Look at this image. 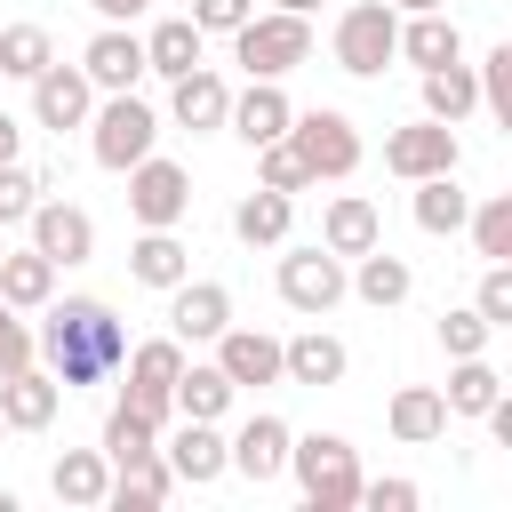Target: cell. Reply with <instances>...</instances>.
Here are the masks:
<instances>
[{
	"label": "cell",
	"mask_w": 512,
	"mask_h": 512,
	"mask_svg": "<svg viewBox=\"0 0 512 512\" xmlns=\"http://www.w3.org/2000/svg\"><path fill=\"white\" fill-rule=\"evenodd\" d=\"M80 72H88V88H96V96H120V88H136V80H144V32H128V24H104V32L80 48Z\"/></svg>",
	"instance_id": "cell-15"
},
{
	"label": "cell",
	"mask_w": 512,
	"mask_h": 512,
	"mask_svg": "<svg viewBox=\"0 0 512 512\" xmlns=\"http://www.w3.org/2000/svg\"><path fill=\"white\" fill-rule=\"evenodd\" d=\"M472 312H480L488 328H512V264H488V272H480V288H472Z\"/></svg>",
	"instance_id": "cell-43"
},
{
	"label": "cell",
	"mask_w": 512,
	"mask_h": 512,
	"mask_svg": "<svg viewBox=\"0 0 512 512\" xmlns=\"http://www.w3.org/2000/svg\"><path fill=\"white\" fill-rule=\"evenodd\" d=\"M472 80H480V112L512 128V40H496V48L472 64Z\"/></svg>",
	"instance_id": "cell-39"
},
{
	"label": "cell",
	"mask_w": 512,
	"mask_h": 512,
	"mask_svg": "<svg viewBox=\"0 0 512 512\" xmlns=\"http://www.w3.org/2000/svg\"><path fill=\"white\" fill-rule=\"evenodd\" d=\"M384 424H392L400 448H432V440L448 432V400H440V384H400L392 408H384Z\"/></svg>",
	"instance_id": "cell-26"
},
{
	"label": "cell",
	"mask_w": 512,
	"mask_h": 512,
	"mask_svg": "<svg viewBox=\"0 0 512 512\" xmlns=\"http://www.w3.org/2000/svg\"><path fill=\"white\" fill-rule=\"evenodd\" d=\"M288 120H296V104H288V88L280 80H248L240 96H232V112H224V128L256 152V144H272V136H288Z\"/></svg>",
	"instance_id": "cell-17"
},
{
	"label": "cell",
	"mask_w": 512,
	"mask_h": 512,
	"mask_svg": "<svg viewBox=\"0 0 512 512\" xmlns=\"http://www.w3.org/2000/svg\"><path fill=\"white\" fill-rule=\"evenodd\" d=\"M88 112H96V88H88V72L80 64H40L32 72V120L40 128H88Z\"/></svg>",
	"instance_id": "cell-14"
},
{
	"label": "cell",
	"mask_w": 512,
	"mask_h": 512,
	"mask_svg": "<svg viewBox=\"0 0 512 512\" xmlns=\"http://www.w3.org/2000/svg\"><path fill=\"white\" fill-rule=\"evenodd\" d=\"M0 440H8V416H0Z\"/></svg>",
	"instance_id": "cell-51"
},
{
	"label": "cell",
	"mask_w": 512,
	"mask_h": 512,
	"mask_svg": "<svg viewBox=\"0 0 512 512\" xmlns=\"http://www.w3.org/2000/svg\"><path fill=\"white\" fill-rule=\"evenodd\" d=\"M48 296H56V264H48L40 248H0V304L40 312Z\"/></svg>",
	"instance_id": "cell-33"
},
{
	"label": "cell",
	"mask_w": 512,
	"mask_h": 512,
	"mask_svg": "<svg viewBox=\"0 0 512 512\" xmlns=\"http://www.w3.org/2000/svg\"><path fill=\"white\" fill-rule=\"evenodd\" d=\"M272 8H296V16H312V8H320V0H272Z\"/></svg>",
	"instance_id": "cell-50"
},
{
	"label": "cell",
	"mask_w": 512,
	"mask_h": 512,
	"mask_svg": "<svg viewBox=\"0 0 512 512\" xmlns=\"http://www.w3.org/2000/svg\"><path fill=\"white\" fill-rule=\"evenodd\" d=\"M240 400V384L216 368V360H184L176 368V416H200V424H224V408Z\"/></svg>",
	"instance_id": "cell-31"
},
{
	"label": "cell",
	"mask_w": 512,
	"mask_h": 512,
	"mask_svg": "<svg viewBox=\"0 0 512 512\" xmlns=\"http://www.w3.org/2000/svg\"><path fill=\"white\" fill-rule=\"evenodd\" d=\"M40 64H56L48 24H8V32H0V80H32Z\"/></svg>",
	"instance_id": "cell-38"
},
{
	"label": "cell",
	"mask_w": 512,
	"mask_h": 512,
	"mask_svg": "<svg viewBox=\"0 0 512 512\" xmlns=\"http://www.w3.org/2000/svg\"><path fill=\"white\" fill-rule=\"evenodd\" d=\"M416 232H432V240H456L464 232V216H472V192L456 184V168L448 176H416Z\"/></svg>",
	"instance_id": "cell-30"
},
{
	"label": "cell",
	"mask_w": 512,
	"mask_h": 512,
	"mask_svg": "<svg viewBox=\"0 0 512 512\" xmlns=\"http://www.w3.org/2000/svg\"><path fill=\"white\" fill-rule=\"evenodd\" d=\"M88 8H96V16H104V24H136V16H144V8H152V0H88Z\"/></svg>",
	"instance_id": "cell-47"
},
{
	"label": "cell",
	"mask_w": 512,
	"mask_h": 512,
	"mask_svg": "<svg viewBox=\"0 0 512 512\" xmlns=\"http://www.w3.org/2000/svg\"><path fill=\"white\" fill-rule=\"evenodd\" d=\"M288 224H296V200L272 192V184H256V192L232 200V240H240V248H280Z\"/></svg>",
	"instance_id": "cell-25"
},
{
	"label": "cell",
	"mask_w": 512,
	"mask_h": 512,
	"mask_svg": "<svg viewBox=\"0 0 512 512\" xmlns=\"http://www.w3.org/2000/svg\"><path fill=\"white\" fill-rule=\"evenodd\" d=\"M16 152H24V120H16V112H0V160H16Z\"/></svg>",
	"instance_id": "cell-48"
},
{
	"label": "cell",
	"mask_w": 512,
	"mask_h": 512,
	"mask_svg": "<svg viewBox=\"0 0 512 512\" xmlns=\"http://www.w3.org/2000/svg\"><path fill=\"white\" fill-rule=\"evenodd\" d=\"M376 240H384V216H376V200H368V192H336V200L320 208V248H336L344 264H352V256H368Z\"/></svg>",
	"instance_id": "cell-20"
},
{
	"label": "cell",
	"mask_w": 512,
	"mask_h": 512,
	"mask_svg": "<svg viewBox=\"0 0 512 512\" xmlns=\"http://www.w3.org/2000/svg\"><path fill=\"white\" fill-rule=\"evenodd\" d=\"M48 488H56V504L96 512V504H104V488H112V456H104V448H64V456L48 464Z\"/></svg>",
	"instance_id": "cell-27"
},
{
	"label": "cell",
	"mask_w": 512,
	"mask_h": 512,
	"mask_svg": "<svg viewBox=\"0 0 512 512\" xmlns=\"http://www.w3.org/2000/svg\"><path fill=\"white\" fill-rule=\"evenodd\" d=\"M40 360V344H32V320L16 312V304H0V376H16V368H32Z\"/></svg>",
	"instance_id": "cell-44"
},
{
	"label": "cell",
	"mask_w": 512,
	"mask_h": 512,
	"mask_svg": "<svg viewBox=\"0 0 512 512\" xmlns=\"http://www.w3.org/2000/svg\"><path fill=\"white\" fill-rule=\"evenodd\" d=\"M168 472H176V488H208V480H224V432L216 424H200V416H184L176 432H168Z\"/></svg>",
	"instance_id": "cell-21"
},
{
	"label": "cell",
	"mask_w": 512,
	"mask_h": 512,
	"mask_svg": "<svg viewBox=\"0 0 512 512\" xmlns=\"http://www.w3.org/2000/svg\"><path fill=\"white\" fill-rule=\"evenodd\" d=\"M176 496V472H168V456L152 448V456H128V464H112V488H104V504H168Z\"/></svg>",
	"instance_id": "cell-34"
},
{
	"label": "cell",
	"mask_w": 512,
	"mask_h": 512,
	"mask_svg": "<svg viewBox=\"0 0 512 512\" xmlns=\"http://www.w3.org/2000/svg\"><path fill=\"white\" fill-rule=\"evenodd\" d=\"M288 472H296V488H304V504L312 512H352L360 504V448L344 440V432H296L288 440Z\"/></svg>",
	"instance_id": "cell-2"
},
{
	"label": "cell",
	"mask_w": 512,
	"mask_h": 512,
	"mask_svg": "<svg viewBox=\"0 0 512 512\" xmlns=\"http://www.w3.org/2000/svg\"><path fill=\"white\" fill-rule=\"evenodd\" d=\"M176 368H184V344H176V336L128 344V360H120V400H128L136 416L168 424V416H176Z\"/></svg>",
	"instance_id": "cell-7"
},
{
	"label": "cell",
	"mask_w": 512,
	"mask_h": 512,
	"mask_svg": "<svg viewBox=\"0 0 512 512\" xmlns=\"http://www.w3.org/2000/svg\"><path fill=\"white\" fill-rule=\"evenodd\" d=\"M32 344H40V368H48L64 392L104 384V376H120V360H128V328H120V312H112L104 296H48Z\"/></svg>",
	"instance_id": "cell-1"
},
{
	"label": "cell",
	"mask_w": 512,
	"mask_h": 512,
	"mask_svg": "<svg viewBox=\"0 0 512 512\" xmlns=\"http://www.w3.org/2000/svg\"><path fill=\"white\" fill-rule=\"evenodd\" d=\"M32 200H40V168L0 160V232H8V224H24V216H32Z\"/></svg>",
	"instance_id": "cell-42"
},
{
	"label": "cell",
	"mask_w": 512,
	"mask_h": 512,
	"mask_svg": "<svg viewBox=\"0 0 512 512\" xmlns=\"http://www.w3.org/2000/svg\"><path fill=\"white\" fill-rule=\"evenodd\" d=\"M496 392H504V376H496V360H488V352H472V360H448V384H440L448 416H480Z\"/></svg>",
	"instance_id": "cell-35"
},
{
	"label": "cell",
	"mask_w": 512,
	"mask_h": 512,
	"mask_svg": "<svg viewBox=\"0 0 512 512\" xmlns=\"http://www.w3.org/2000/svg\"><path fill=\"white\" fill-rule=\"evenodd\" d=\"M128 216H136V224H184V216H192V168L144 152V160L128 168Z\"/></svg>",
	"instance_id": "cell-9"
},
{
	"label": "cell",
	"mask_w": 512,
	"mask_h": 512,
	"mask_svg": "<svg viewBox=\"0 0 512 512\" xmlns=\"http://www.w3.org/2000/svg\"><path fill=\"white\" fill-rule=\"evenodd\" d=\"M400 56H408L416 72H432V64H456V56H464V32H456V16H448V8L400 16Z\"/></svg>",
	"instance_id": "cell-28"
},
{
	"label": "cell",
	"mask_w": 512,
	"mask_h": 512,
	"mask_svg": "<svg viewBox=\"0 0 512 512\" xmlns=\"http://www.w3.org/2000/svg\"><path fill=\"white\" fill-rule=\"evenodd\" d=\"M224 112H232V80H224V72L192 64L184 80H168V120H176V128L216 136V128H224Z\"/></svg>",
	"instance_id": "cell-16"
},
{
	"label": "cell",
	"mask_w": 512,
	"mask_h": 512,
	"mask_svg": "<svg viewBox=\"0 0 512 512\" xmlns=\"http://www.w3.org/2000/svg\"><path fill=\"white\" fill-rule=\"evenodd\" d=\"M224 40L248 64V80H288L312 56V16H296V8H248V24L224 32Z\"/></svg>",
	"instance_id": "cell-3"
},
{
	"label": "cell",
	"mask_w": 512,
	"mask_h": 512,
	"mask_svg": "<svg viewBox=\"0 0 512 512\" xmlns=\"http://www.w3.org/2000/svg\"><path fill=\"white\" fill-rule=\"evenodd\" d=\"M464 232H472L480 264H512V192H488V200H472Z\"/></svg>",
	"instance_id": "cell-36"
},
{
	"label": "cell",
	"mask_w": 512,
	"mask_h": 512,
	"mask_svg": "<svg viewBox=\"0 0 512 512\" xmlns=\"http://www.w3.org/2000/svg\"><path fill=\"white\" fill-rule=\"evenodd\" d=\"M224 328H232V288L184 272V280L168 288V336H176V344H216Z\"/></svg>",
	"instance_id": "cell-12"
},
{
	"label": "cell",
	"mask_w": 512,
	"mask_h": 512,
	"mask_svg": "<svg viewBox=\"0 0 512 512\" xmlns=\"http://www.w3.org/2000/svg\"><path fill=\"white\" fill-rule=\"evenodd\" d=\"M288 144L304 152L312 184H344V176L360 168V128H352V112H336V104L296 112V120H288Z\"/></svg>",
	"instance_id": "cell-6"
},
{
	"label": "cell",
	"mask_w": 512,
	"mask_h": 512,
	"mask_svg": "<svg viewBox=\"0 0 512 512\" xmlns=\"http://www.w3.org/2000/svg\"><path fill=\"white\" fill-rule=\"evenodd\" d=\"M24 232H32V248H40L56 272L96 256V216H88L80 200H48V192H40V200H32V216H24Z\"/></svg>",
	"instance_id": "cell-10"
},
{
	"label": "cell",
	"mask_w": 512,
	"mask_h": 512,
	"mask_svg": "<svg viewBox=\"0 0 512 512\" xmlns=\"http://www.w3.org/2000/svg\"><path fill=\"white\" fill-rule=\"evenodd\" d=\"M184 272H192V248L176 240V224H144V232H136V248H128V280L168 296Z\"/></svg>",
	"instance_id": "cell-22"
},
{
	"label": "cell",
	"mask_w": 512,
	"mask_h": 512,
	"mask_svg": "<svg viewBox=\"0 0 512 512\" xmlns=\"http://www.w3.org/2000/svg\"><path fill=\"white\" fill-rule=\"evenodd\" d=\"M328 48H336V72L384 80V72L400 64V8H392V0H352V8L336 16Z\"/></svg>",
	"instance_id": "cell-4"
},
{
	"label": "cell",
	"mask_w": 512,
	"mask_h": 512,
	"mask_svg": "<svg viewBox=\"0 0 512 512\" xmlns=\"http://www.w3.org/2000/svg\"><path fill=\"white\" fill-rule=\"evenodd\" d=\"M152 144H160V112H152L136 88H120V96H96V112H88V152H96V168L128 176V168H136Z\"/></svg>",
	"instance_id": "cell-5"
},
{
	"label": "cell",
	"mask_w": 512,
	"mask_h": 512,
	"mask_svg": "<svg viewBox=\"0 0 512 512\" xmlns=\"http://www.w3.org/2000/svg\"><path fill=\"white\" fill-rule=\"evenodd\" d=\"M344 368H352V352H344L328 328L280 336V384H312V392H328V384H344Z\"/></svg>",
	"instance_id": "cell-18"
},
{
	"label": "cell",
	"mask_w": 512,
	"mask_h": 512,
	"mask_svg": "<svg viewBox=\"0 0 512 512\" xmlns=\"http://www.w3.org/2000/svg\"><path fill=\"white\" fill-rule=\"evenodd\" d=\"M424 80V120H472L480 112V80H472V64L456 56V64H432V72H416Z\"/></svg>",
	"instance_id": "cell-32"
},
{
	"label": "cell",
	"mask_w": 512,
	"mask_h": 512,
	"mask_svg": "<svg viewBox=\"0 0 512 512\" xmlns=\"http://www.w3.org/2000/svg\"><path fill=\"white\" fill-rule=\"evenodd\" d=\"M360 504H368V512H416V504H424V488H416V480H400V472H384V480H360Z\"/></svg>",
	"instance_id": "cell-45"
},
{
	"label": "cell",
	"mask_w": 512,
	"mask_h": 512,
	"mask_svg": "<svg viewBox=\"0 0 512 512\" xmlns=\"http://www.w3.org/2000/svg\"><path fill=\"white\" fill-rule=\"evenodd\" d=\"M288 440H296V432H288V416L256 408V416L224 440V472H240V480H256V488H264V480H280V472H288Z\"/></svg>",
	"instance_id": "cell-13"
},
{
	"label": "cell",
	"mask_w": 512,
	"mask_h": 512,
	"mask_svg": "<svg viewBox=\"0 0 512 512\" xmlns=\"http://www.w3.org/2000/svg\"><path fill=\"white\" fill-rule=\"evenodd\" d=\"M96 448H104L112 464H128V456H152V448H160V424H152V416H136L128 400H112V416H104V440H96Z\"/></svg>",
	"instance_id": "cell-37"
},
{
	"label": "cell",
	"mask_w": 512,
	"mask_h": 512,
	"mask_svg": "<svg viewBox=\"0 0 512 512\" xmlns=\"http://www.w3.org/2000/svg\"><path fill=\"white\" fill-rule=\"evenodd\" d=\"M56 408H64V384H56L40 360L16 368V376H0V416H8V432H48Z\"/></svg>",
	"instance_id": "cell-19"
},
{
	"label": "cell",
	"mask_w": 512,
	"mask_h": 512,
	"mask_svg": "<svg viewBox=\"0 0 512 512\" xmlns=\"http://www.w3.org/2000/svg\"><path fill=\"white\" fill-rule=\"evenodd\" d=\"M216 368H224L240 392L280 384V336H264V328H224V336H216Z\"/></svg>",
	"instance_id": "cell-24"
},
{
	"label": "cell",
	"mask_w": 512,
	"mask_h": 512,
	"mask_svg": "<svg viewBox=\"0 0 512 512\" xmlns=\"http://www.w3.org/2000/svg\"><path fill=\"white\" fill-rule=\"evenodd\" d=\"M400 16H424V8H448V0H392Z\"/></svg>",
	"instance_id": "cell-49"
},
{
	"label": "cell",
	"mask_w": 512,
	"mask_h": 512,
	"mask_svg": "<svg viewBox=\"0 0 512 512\" xmlns=\"http://www.w3.org/2000/svg\"><path fill=\"white\" fill-rule=\"evenodd\" d=\"M272 288H280V304L288 312H304V320H320V312H336L344 304V256L336 248H288L280 264H272Z\"/></svg>",
	"instance_id": "cell-8"
},
{
	"label": "cell",
	"mask_w": 512,
	"mask_h": 512,
	"mask_svg": "<svg viewBox=\"0 0 512 512\" xmlns=\"http://www.w3.org/2000/svg\"><path fill=\"white\" fill-rule=\"evenodd\" d=\"M256 184H272V192H312V168H304V152L288 144V136H272V144H256Z\"/></svg>",
	"instance_id": "cell-40"
},
{
	"label": "cell",
	"mask_w": 512,
	"mask_h": 512,
	"mask_svg": "<svg viewBox=\"0 0 512 512\" xmlns=\"http://www.w3.org/2000/svg\"><path fill=\"white\" fill-rule=\"evenodd\" d=\"M456 160H464V144H456L448 120H408V128L384 136V168H392L400 184H416V176H448Z\"/></svg>",
	"instance_id": "cell-11"
},
{
	"label": "cell",
	"mask_w": 512,
	"mask_h": 512,
	"mask_svg": "<svg viewBox=\"0 0 512 512\" xmlns=\"http://www.w3.org/2000/svg\"><path fill=\"white\" fill-rule=\"evenodd\" d=\"M488 336H496V328H488L472 304H448V312H440V352H448V360H472V352H488Z\"/></svg>",
	"instance_id": "cell-41"
},
{
	"label": "cell",
	"mask_w": 512,
	"mask_h": 512,
	"mask_svg": "<svg viewBox=\"0 0 512 512\" xmlns=\"http://www.w3.org/2000/svg\"><path fill=\"white\" fill-rule=\"evenodd\" d=\"M248 8H256V0H192V24H200V32H240Z\"/></svg>",
	"instance_id": "cell-46"
},
{
	"label": "cell",
	"mask_w": 512,
	"mask_h": 512,
	"mask_svg": "<svg viewBox=\"0 0 512 512\" xmlns=\"http://www.w3.org/2000/svg\"><path fill=\"white\" fill-rule=\"evenodd\" d=\"M200 48H208V32H200L192 16H160V24L144 32V72H160V80H184V72L200 64Z\"/></svg>",
	"instance_id": "cell-29"
},
{
	"label": "cell",
	"mask_w": 512,
	"mask_h": 512,
	"mask_svg": "<svg viewBox=\"0 0 512 512\" xmlns=\"http://www.w3.org/2000/svg\"><path fill=\"white\" fill-rule=\"evenodd\" d=\"M408 288H416V272H408V256H392L384 240H376L368 256H352V272H344V296H360V304H376V312L408 304Z\"/></svg>",
	"instance_id": "cell-23"
}]
</instances>
